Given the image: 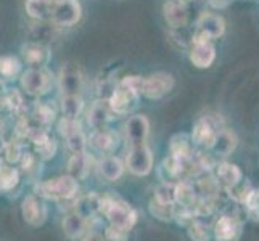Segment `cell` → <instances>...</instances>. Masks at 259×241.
<instances>
[{"instance_id":"3","label":"cell","mask_w":259,"mask_h":241,"mask_svg":"<svg viewBox=\"0 0 259 241\" xmlns=\"http://www.w3.org/2000/svg\"><path fill=\"white\" fill-rule=\"evenodd\" d=\"M127 171L136 177H145L153 169V153L147 143L132 145L124 163Z\"/></svg>"},{"instance_id":"32","label":"cell","mask_w":259,"mask_h":241,"mask_svg":"<svg viewBox=\"0 0 259 241\" xmlns=\"http://www.w3.org/2000/svg\"><path fill=\"white\" fill-rule=\"evenodd\" d=\"M174 206L176 204H163L155 200L150 201V212L159 220H172L174 219Z\"/></svg>"},{"instance_id":"21","label":"cell","mask_w":259,"mask_h":241,"mask_svg":"<svg viewBox=\"0 0 259 241\" xmlns=\"http://www.w3.org/2000/svg\"><path fill=\"white\" fill-rule=\"evenodd\" d=\"M124 169H126V166H124L122 161L111 155L103 156L98 161V172H100V175L108 182L119 180L124 174Z\"/></svg>"},{"instance_id":"42","label":"cell","mask_w":259,"mask_h":241,"mask_svg":"<svg viewBox=\"0 0 259 241\" xmlns=\"http://www.w3.org/2000/svg\"><path fill=\"white\" fill-rule=\"evenodd\" d=\"M142 82H144V77H140V76H127V77H124L121 80V85L124 87H127L131 88V90H136L137 93L142 92Z\"/></svg>"},{"instance_id":"39","label":"cell","mask_w":259,"mask_h":241,"mask_svg":"<svg viewBox=\"0 0 259 241\" xmlns=\"http://www.w3.org/2000/svg\"><path fill=\"white\" fill-rule=\"evenodd\" d=\"M77 130H81V129H79L77 119H73V118H63V119H61L60 132H61V135H63V137H68V135H71V133H74Z\"/></svg>"},{"instance_id":"9","label":"cell","mask_w":259,"mask_h":241,"mask_svg":"<svg viewBox=\"0 0 259 241\" xmlns=\"http://www.w3.org/2000/svg\"><path fill=\"white\" fill-rule=\"evenodd\" d=\"M242 222L234 216H221L212 227V236L216 241H240Z\"/></svg>"},{"instance_id":"8","label":"cell","mask_w":259,"mask_h":241,"mask_svg":"<svg viewBox=\"0 0 259 241\" xmlns=\"http://www.w3.org/2000/svg\"><path fill=\"white\" fill-rule=\"evenodd\" d=\"M21 214H23V219L26 220V224L37 228L46 224L49 209L46 204L40 201V196L37 198L35 195H29V196H26L21 203Z\"/></svg>"},{"instance_id":"5","label":"cell","mask_w":259,"mask_h":241,"mask_svg":"<svg viewBox=\"0 0 259 241\" xmlns=\"http://www.w3.org/2000/svg\"><path fill=\"white\" fill-rule=\"evenodd\" d=\"M139 97H140V93H137L136 90H131V88L118 84L108 98V105L114 114L126 116L137 108Z\"/></svg>"},{"instance_id":"7","label":"cell","mask_w":259,"mask_h":241,"mask_svg":"<svg viewBox=\"0 0 259 241\" xmlns=\"http://www.w3.org/2000/svg\"><path fill=\"white\" fill-rule=\"evenodd\" d=\"M172 87H174V79L171 74L156 73L144 77L140 95L150 98V100H159V98H163L166 93L171 92Z\"/></svg>"},{"instance_id":"27","label":"cell","mask_w":259,"mask_h":241,"mask_svg":"<svg viewBox=\"0 0 259 241\" xmlns=\"http://www.w3.org/2000/svg\"><path fill=\"white\" fill-rule=\"evenodd\" d=\"M196 201H198V196H196V191L190 183L184 180L176 183V204L185 208H193Z\"/></svg>"},{"instance_id":"14","label":"cell","mask_w":259,"mask_h":241,"mask_svg":"<svg viewBox=\"0 0 259 241\" xmlns=\"http://www.w3.org/2000/svg\"><path fill=\"white\" fill-rule=\"evenodd\" d=\"M164 20L172 29H182L189 24V7L185 0H167L163 7Z\"/></svg>"},{"instance_id":"26","label":"cell","mask_w":259,"mask_h":241,"mask_svg":"<svg viewBox=\"0 0 259 241\" xmlns=\"http://www.w3.org/2000/svg\"><path fill=\"white\" fill-rule=\"evenodd\" d=\"M68 167H69V175L74 177L76 180H81V178L87 177V174L91 172V159L85 155V151L84 153L73 155V158L68 163Z\"/></svg>"},{"instance_id":"25","label":"cell","mask_w":259,"mask_h":241,"mask_svg":"<svg viewBox=\"0 0 259 241\" xmlns=\"http://www.w3.org/2000/svg\"><path fill=\"white\" fill-rule=\"evenodd\" d=\"M53 0H26V12L37 21H52Z\"/></svg>"},{"instance_id":"36","label":"cell","mask_w":259,"mask_h":241,"mask_svg":"<svg viewBox=\"0 0 259 241\" xmlns=\"http://www.w3.org/2000/svg\"><path fill=\"white\" fill-rule=\"evenodd\" d=\"M227 191H229V196L232 200H235L238 203H245L248 193L251 191V185H249V182L246 180V178H242L237 185H234Z\"/></svg>"},{"instance_id":"18","label":"cell","mask_w":259,"mask_h":241,"mask_svg":"<svg viewBox=\"0 0 259 241\" xmlns=\"http://www.w3.org/2000/svg\"><path fill=\"white\" fill-rule=\"evenodd\" d=\"M235 148H237V135L232 130L222 127L216 132V137H214V141L209 150L216 156L226 158L232 155V151Z\"/></svg>"},{"instance_id":"35","label":"cell","mask_w":259,"mask_h":241,"mask_svg":"<svg viewBox=\"0 0 259 241\" xmlns=\"http://www.w3.org/2000/svg\"><path fill=\"white\" fill-rule=\"evenodd\" d=\"M66 143H68V148L73 151V155L84 153L87 147V138L81 130H77L66 137Z\"/></svg>"},{"instance_id":"4","label":"cell","mask_w":259,"mask_h":241,"mask_svg":"<svg viewBox=\"0 0 259 241\" xmlns=\"http://www.w3.org/2000/svg\"><path fill=\"white\" fill-rule=\"evenodd\" d=\"M224 32H226L224 18L216 15V13L204 12V13L200 15L198 20H196V31H195L193 37H192V42L218 39Z\"/></svg>"},{"instance_id":"37","label":"cell","mask_w":259,"mask_h":241,"mask_svg":"<svg viewBox=\"0 0 259 241\" xmlns=\"http://www.w3.org/2000/svg\"><path fill=\"white\" fill-rule=\"evenodd\" d=\"M243 204L246 206L249 216L254 220H259V188H251V191L248 193Z\"/></svg>"},{"instance_id":"2","label":"cell","mask_w":259,"mask_h":241,"mask_svg":"<svg viewBox=\"0 0 259 241\" xmlns=\"http://www.w3.org/2000/svg\"><path fill=\"white\" fill-rule=\"evenodd\" d=\"M35 191L40 198L53 200V201H68V200H76L77 191H79V183L74 177L68 175H60L55 178H49L40 183L35 185Z\"/></svg>"},{"instance_id":"38","label":"cell","mask_w":259,"mask_h":241,"mask_svg":"<svg viewBox=\"0 0 259 241\" xmlns=\"http://www.w3.org/2000/svg\"><path fill=\"white\" fill-rule=\"evenodd\" d=\"M105 238L108 241H129V231L114 225H108L105 230Z\"/></svg>"},{"instance_id":"19","label":"cell","mask_w":259,"mask_h":241,"mask_svg":"<svg viewBox=\"0 0 259 241\" xmlns=\"http://www.w3.org/2000/svg\"><path fill=\"white\" fill-rule=\"evenodd\" d=\"M91 145L103 155H111L118 147V135L106 127L95 129L91 135Z\"/></svg>"},{"instance_id":"33","label":"cell","mask_w":259,"mask_h":241,"mask_svg":"<svg viewBox=\"0 0 259 241\" xmlns=\"http://www.w3.org/2000/svg\"><path fill=\"white\" fill-rule=\"evenodd\" d=\"M187 230H189V238L192 241H209L211 239V233L208 227L198 220L192 222V224L187 227Z\"/></svg>"},{"instance_id":"28","label":"cell","mask_w":259,"mask_h":241,"mask_svg":"<svg viewBox=\"0 0 259 241\" xmlns=\"http://www.w3.org/2000/svg\"><path fill=\"white\" fill-rule=\"evenodd\" d=\"M82 110H84V102L81 95H63V98H61V111H63L65 118L77 119Z\"/></svg>"},{"instance_id":"31","label":"cell","mask_w":259,"mask_h":241,"mask_svg":"<svg viewBox=\"0 0 259 241\" xmlns=\"http://www.w3.org/2000/svg\"><path fill=\"white\" fill-rule=\"evenodd\" d=\"M155 201L163 204H176V183L163 182L155 190Z\"/></svg>"},{"instance_id":"12","label":"cell","mask_w":259,"mask_h":241,"mask_svg":"<svg viewBox=\"0 0 259 241\" xmlns=\"http://www.w3.org/2000/svg\"><path fill=\"white\" fill-rule=\"evenodd\" d=\"M49 74L44 68H29L21 76V87L29 95H42L49 88Z\"/></svg>"},{"instance_id":"44","label":"cell","mask_w":259,"mask_h":241,"mask_svg":"<svg viewBox=\"0 0 259 241\" xmlns=\"http://www.w3.org/2000/svg\"><path fill=\"white\" fill-rule=\"evenodd\" d=\"M234 0H208V4L214 8V10H224Z\"/></svg>"},{"instance_id":"6","label":"cell","mask_w":259,"mask_h":241,"mask_svg":"<svg viewBox=\"0 0 259 241\" xmlns=\"http://www.w3.org/2000/svg\"><path fill=\"white\" fill-rule=\"evenodd\" d=\"M82 15V7L77 0H57L53 4L52 23L57 26H74Z\"/></svg>"},{"instance_id":"45","label":"cell","mask_w":259,"mask_h":241,"mask_svg":"<svg viewBox=\"0 0 259 241\" xmlns=\"http://www.w3.org/2000/svg\"><path fill=\"white\" fill-rule=\"evenodd\" d=\"M81 241H108V239H106L103 235L97 233V231H91V233H85V235L81 238Z\"/></svg>"},{"instance_id":"41","label":"cell","mask_w":259,"mask_h":241,"mask_svg":"<svg viewBox=\"0 0 259 241\" xmlns=\"http://www.w3.org/2000/svg\"><path fill=\"white\" fill-rule=\"evenodd\" d=\"M4 153H5L7 161H8V163H12V164L18 163V161H20L21 156H23L21 148H20V145H18V143H8L5 147V150H4Z\"/></svg>"},{"instance_id":"13","label":"cell","mask_w":259,"mask_h":241,"mask_svg":"<svg viewBox=\"0 0 259 241\" xmlns=\"http://www.w3.org/2000/svg\"><path fill=\"white\" fill-rule=\"evenodd\" d=\"M219 129L222 127H219L216 122H212L209 116H204V118H201L195 124V127L192 130L190 138L193 141V145L209 150L214 141V137H216V132Z\"/></svg>"},{"instance_id":"24","label":"cell","mask_w":259,"mask_h":241,"mask_svg":"<svg viewBox=\"0 0 259 241\" xmlns=\"http://www.w3.org/2000/svg\"><path fill=\"white\" fill-rule=\"evenodd\" d=\"M169 150H171V156L187 161L192 158V150H193V141L189 133H177L171 138L169 143Z\"/></svg>"},{"instance_id":"16","label":"cell","mask_w":259,"mask_h":241,"mask_svg":"<svg viewBox=\"0 0 259 241\" xmlns=\"http://www.w3.org/2000/svg\"><path fill=\"white\" fill-rule=\"evenodd\" d=\"M214 60H216V49L209 40H195L192 42V50H190V61L193 66L200 69L209 68Z\"/></svg>"},{"instance_id":"22","label":"cell","mask_w":259,"mask_h":241,"mask_svg":"<svg viewBox=\"0 0 259 241\" xmlns=\"http://www.w3.org/2000/svg\"><path fill=\"white\" fill-rule=\"evenodd\" d=\"M100 200L102 196H98L97 193H89L85 196H81V198L74 201V212H77L84 219L91 220L100 212Z\"/></svg>"},{"instance_id":"23","label":"cell","mask_w":259,"mask_h":241,"mask_svg":"<svg viewBox=\"0 0 259 241\" xmlns=\"http://www.w3.org/2000/svg\"><path fill=\"white\" fill-rule=\"evenodd\" d=\"M111 114H114L108 105V100H98L92 105L91 111H89V124L92 129H102L106 127V124L111 119Z\"/></svg>"},{"instance_id":"17","label":"cell","mask_w":259,"mask_h":241,"mask_svg":"<svg viewBox=\"0 0 259 241\" xmlns=\"http://www.w3.org/2000/svg\"><path fill=\"white\" fill-rule=\"evenodd\" d=\"M214 178L218 180L219 186H224L226 190L232 188L243 178V172L237 164L232 163H219L214 169Z\"/></svg>"},{"instance_id":"29","label":"cell","mask_w":259,"mask_h":241,"mask_svg":"<svg viewBox=\"0 0 259 241\" xmlns=\"http://www.w3.org/2000/svg\"><path fill=\"white\" fill-rule=\"evenodd\" d=\"M20 182V172L13 166H0V190L10 191Z\"/></svg>"},{"instance_id":"20","label":"cell","mask_w":259,"mask_h":241,"mask_svg":"<svg viewBox=\"0 0 259 241\" xmlns=\"http://www.w3.org/2000/svg\"><path fill=\"white\" fill-rule=\"evenodd\" d=\"M87 227H89V220L84 219L82 216H79L77 212H69L68 216L63 217L61 220V230L69 239H77L82 238L87 233Z\"/></svg>"},{"instance_id":"10","label":"cell","mask_w":259,"mask_h":241,"mask_svg":"<svg viewBox=\"0 0 259 241\" xmlns=\"http://www.w3.org/2000/svg\"><path fill=\"white\" fill-rule=\"evenodd\" d=\"M124 132H126V140L129 147L147 143L150 133V122L144 114H132L124 124Z\"/></svg>"},{"instance_id":"11","label":"cell","mask_w":259,"mask_h":241,"mask_svg":"<svg viewBox=\"0 0 259 241\" xmlns=\"http://www.w3.org/2000/svg\"><path fill=\"white\" fill-rule=\"evenodd\" d=\"M60 90L63 95H81L82 90V74L79 68L73 63H66L60 71Z\"/></svg>"},{"instance_id":"40","label":"cell","mask_w":259,"mask_h":241,"mask_svg":"<svg viewBox=\"0 0 259 241\" xmlns=\"http://www.w3.org/2000/svg\"><path fill=\"white\" fill-rule=\"evenodd\" d=\"M35 118L44 124H49L50 121H53V110L47 105L39 103L37 106H35Z\"/></svg>"},{"instance_id":"46","label":"cell","mask_w":259,"mask_h":241,"mask_svg":"<svg viewBox=\"0 0 259 241\" xmlns=\"http://www.w3.org/2000/svg\"><path fill=\"white\" fill-rule=\"evenodd\" d=\"M0 90H2V84H0Z\"/></svg>"},{"instance_id":"34","label":"cell","mask_w":259,"mask_h":241,"mask_svg":"<svg viewBox=\"0 0 259 241\" xmlns=\"http://www.w3.org/2000/svg\"><path fill=\"white\" fill-rule=\"evenodd\" d=\"M53 35H55V32H53V28L50 24H37L31 29V37H32L31 42L44 43L46 40H52ZM44 45H46V43H44Z\"/></svg>"},{"instance_id":"43","label":"cell","mask_w":259,"mask_h":241,"mask_svg":"<svg viewBox=\"0 0 259 241\" xmlns=\"http://www.w3.org/2000/svg\"><path fill=\"white\" fill-rule=\"evenodd\" d=\"M39 150V155L44 158V159H49L52 158L53 155H55V150H57V143H55V140H52L49 138L46 143H42L40 147H37Z\"/></svg>"},{"instance_id":"30","label":"cell","mask_w":259,"mask_h":241,"mask_svg":"<svg viewBox=\"0 0 259 241\" xmlns=\"http://www.w3.org/2000/svg\"><path fill=\"white\" fill-rule=\"evenodd\" d=\"M21 73V61L15 57H0V76L5 79H13Z\"/></svg>"},{"instance_id":"1","label":"cell","mask_w":259,"mask_h":241,"mask_svg":"<svg viewBox=\"0 0 259 241\" xmlns=\"http://www.w3.org/2000/svg\"><path fill=\"white\" fill-rule=\"evenodd\" d=\"M100 212L110 222V225L119 227L122 230L131 231L137 224V211L129 203L113 196H102Z\"/></svg>"},{"instance_id":"15","label":"cell","mask_w":259,"mask_h":241,"mask_svg":"<svg viewBox=\"0 0 259 241\" xmlns=\"http://www.w3.org/2000/svg\"><path fill=\"white\" fill-rule=\"evenodd\" d=\"M21 55L24 63L29 65L31 68H44L46 65H49V61L52 58V52L44 43L28 42L21 47Z\"/></svg>"}]
</instances>
